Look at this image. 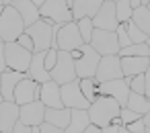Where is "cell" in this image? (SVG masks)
I'll return each instance as SVG.
<instances>
[{
	"label": "cell",
	"instance_id": "20",
	"mask_svg": "<svg viewBox=\"0 0 150 133\" xmlns=\"http://www.w3.org/2000/svg\"><path fill=\"white\" fill-rule=\"evenodd\" d=\"M105 0H74L72 4V17L74 21L80 19H95V15L101 10Z\"/></svg>",
	"mask_w": 150,
	"mask_h": 133
},
{
	"label": "cell",
	"instance_id": "21",
	"mask_svg": "<svg viewBox=\"0 0 150 133\" xmlns=\"http://www.w3.org/2000/svg\"><path fill=\"white\" fill-rule=\"evenodd\" d=\"M121 60V72H123V78H134V76H140L144 74L148 68H150V57H119Z\"/></svg>",
	"mask_w": 150,
	"mask_h": 133
},
{
	"label": "cell",
	"instance_id": "49",
	"mask_svg": "<svg viewBox=\"0 0 150 133\" xmlns=\"http://www.w3.org/2000/svg\"><path fill=\"white\" fill-rule=\"evenodd\" d=\"M119 133H129V131H127L125 127H121V129H119Z\"/></svg>",
	"mask_w": 150,
	"mask_h": 133
},
{
	"label": "cell",
	"instance_id": "51",
	"mask_svg": "<svg viewBox=\"0 0 150 133\" xmlns=\"http://www.w3.org/2000/svg\"><path fill=\"white\" fill-rule=\"evenodd\" d=\"M0 102H4V96H2V90H0Z\"/></svg>",
	"mask_w": 150,
	"mask_h": 133
},
{
	"label": "cell",
	"instance_id": "32",
	"mask_svg": "<svg viewBox=\"0 0 150 133\" xmlns=\"http://www.w3.org/2000/svg\"><path fill=\"white\" fill-rule=\"evenodd\" d=\"M127 80H129V90H132V92L144 94V90H146V78H144V74L134 76V78H127Z\"/></svg>",
	"mask_w": 150,
	"mask_h": 133
},
{
	"label": "cell",
	"instance_id": "16",
	"mask_svg": "<svg viewBox=\"0 0 150 133\" xmlns=\"http://www.w3.org/2000/svg\"><path fill=\"white\" fill-rule=\"evenodd\" d=\"M19 117H21V106L17 102L11 100L0 102V131L2 133H13L15 125L19 123Z\"/></svg>",
	"mask_w": 150,
	"mask_h": 133
},
{
	"label": "cell",
	"instance_id": "43",
	"mask_svg": "<svg viewBox=\"0 0 150 133\" xmlns=\"http://www.w3.org/2000/svg\"><path fill=\"white\" fill-rule=\"evenodd\" d=\"M84 133H101V127H97V125H88V127L84 129Z\"/></svg>",
	"mask_w": 150,
	"mask_h": 133
},
{
	"label": "cell",
	"instance_id": "30",
	"mask_svg": "<svg viewBox=\"0 0 150 133\" xmlns=\"http://www.w3.org/2000/svg\"><path fill=\"white\" fill-rule=\"evenodd\" d=\"M125 31H127V37H129L132 43H146V41H148V35H146L144 31H140V27H138L134 21H129V23L125 25Z\"/></svg>",
	"mask_w": 150,
	"mask_h": 133
},
{
	"label": "cell",
	"instance_id": "6",
	"mask_svg": "<svg viewBox=\"0 0 150 133\" xmlns=\"http://www.w3.org/2000/svg\"><path fill=\"white\" fill-rule=\"evenodd\" d=\"M4 53H6V68L8 70L23 72V74L29 72V66H31V60H33V53L31 51H27L17 41H13V43H6L4 45Z\"/></svg>",
	"mask_w": 150,
	"mask_h": 133
},
{
	"label": "cell",
	"instance_id": "36",
	"mask_svg": "<svg viewBox=\"0 0 150 133\" xmlns=\"http://www.w3.org/2000/svg\"><path fill=\"white\" fill-rule=\"evenodd\" d=\"M17 43L21 45V47H25L27 51H31V53H35V43H33V39H31V35H27V33H23L19 39H17Z\"/></svg>",
	"mask_w": 150,
	"mask_h": 133
},
{
	"label": "cell",
	"instance_id": "23",
	"mask_svg": "<svg viewBox=\"0 0 150 133\" xmlns=\"http://www.w3.org/2000/svg\"><path fill=\"white\" fill-rule=\"evenodd\" d=\"M93 125L91 123V117H88V111H82V108H72V117H70V123L68 127L64 129L66 133H84V129Z\"/></svg>",
	"mask_w": 150,
	"mask_h": 133
},
{
	"label": "cell",
	"instance_id": "28",
	"mask_svg": "<svg viewBox=\"0 0 150 133\" xmlns=\"http://www.w3.org/2000/svg\"><path fill=\"white\" fill-rule=\"evenodd\" d=\"M117 55L119 57H132V55H136V57H148L150 55V49H148L146 43H132V45L119 49Z\"/></svg>",
	"mask_w": 150,
	"mask_h": 133
},
{
	"label": "cell",
	"instance_id": "37",
	"mask_svg": "<svg viewBox=\"0 0 150 133\" xmlns=\"http://www.w3.org/2000/svg\"><path fill=\"white\" fill-rule=\"evenodd\" d=\"M125 129H127L129 133H146V125H144V121H142V119H138V121H134V123L125 125Z\"/></svg>",
	"mask_w": 150,
	"mask_h": 133
},
{
	"label": "cell",
	"instance_id": "14",
	"mask_svg": "<svg viewBox=\"0 0 150 133\" xmlns=\"http://www.w3.org/2000/svg\"><path fill=\"white\" fill-rule=\"evenodd\" d=\"M39 92H41V84H37L35 80H31L27 76L25 80L19 82V86L15 90V102L19 106H23V104H29L33 100H39Z\"/></svg>",
	"mask_w": 150,
	"mask_h": 133
},
{
	"label": "cell",
	"instance_id": "31",
	"mask_svg": "<svg viewBox=\"0 0 150 133\" xmlns=\"http://www.w3.org/2000/svg\"><path fill=\"white\" fill-rule=\"evenodd\" d=\"M76 25H78V31H80V35H82V41L88 45L91 39H93V33H95L93 19H80V21H76Z\"/></svg>",
	"mask_w": 150,
	"mask_h": 133
},
{
	"label": "cell",
	"instance_id": "46",
	"mask_svg": "<svg viewBox=\"0 0 150 133\" xmlns=\"http://www.w3.org/2000/svg\"><path fill=\"white\" fill-rule=\"evenodd\" d=\"M15 2V0H0V4H4V6H11Z\"/></svg>",
	"mask_w": 150,
	"mask_h": 133
},
{
	"label": "cell",
	"instance_id": "25",
	"mask_svg": "<svg viewBox=\"0 0 150 133\" xmlns=\"http://www.w3.org/2000/svg\"><path fill=\"white\" fill-rule=\"evenodd\" d=\"M127 108H132L134 113L138 115H146L150 113V98H146L144 94H136V92H129V98H127Z\"/></svg>",
	"mask_w": 150,
	"mask_h": 133
},
{
	"label": "cell",
	"instance_id": "38",
	"mask_svg": "<svg viewBox=\"0 0 150 133\" xmlns=\"http://www.w3.org/2000/svg\"><path fill=\"white\" fill-rule=\"evenodd\" d=\"M39 131H41V133H66L64 129H60V127H56V125H50V123H43V125L39 127Z\"/></svg>",
	"mask_w": 150,
	"mask_h": 133
},
{
	"label": "cell",
	"instance_id": "19",
	"mask_svg": "<svg viewBox=\"0 0 150 133\" xmlns=\"http://www.w3.org/2000/svg\"><path fill=\"white\" fill-rule=\"evenodd\" d=\"M27 76L31 80H35L37 84H43V82H50L52 80V74L45 68V51H35L33 53V60H31V66H29Z\"/></svg>",
	"mask_w": 150,
	"mask_h": 133
},
{
	"label": "cell",
	"instance_id": "18",
	"mask_svg": "<svg viewBox=\"0 0 150 133\" xmlns=\"http://www.w3.org/2000/svg\"><path fill=\"white\" fill-rule=\"evenodd\" d=\"M25 78H27V74H23V72H13V70H6V72L0 74V90H2L4 100L15 102V90H17L19 82L25 80Z\"/></svg>",
	"mask_w": 150,
	"mask_h": 133
},
{
	"label": "cell",
	"instance_id": "50",
	"mask_svg": "<svg viewBox=\"0 0 150 133\" xmlns=\"http://www.w3.org/2000/svg\"><path fill=\"white\" fill-rule=\"evenodd\" d=\"M66 2H68V6L72 8V4H74V0H66Z\"/></svg>",
	"mask_w": 150,
	"mask_h": 133
},
{
	"label": "cell",
	"instance_id": "15",
	"mask_svg": "<svg viewBox=\"0 0 150 133\" xmlns=\"http://www.w3.org/2000/svg\"><path fill=\"white\" fill-rule=\"evenodd\" d=\"M19 119L29 127H41L45 123V104L41 100H33L29 104H23Z\"/></svg>",
	"mask_w": 150,
	"mask_h": 133
},
{
	"label": "cell",
	"instance_id": "24",
	"mask_svg": "<svg viewBox=\"0 0 150 133\" xmlns=\"http://www.w3.org/2000/svg\"><path fill=\"white\" fill-rule=\"evenodd\" d=\"M70 117H72V108H45V123L50 125H56L60 129H66L68 123H70Z\"/></svg>",
	"mask_w": 150,
	"mask_h": 133
},
{
	"label": "cell",
	"instance_id": "53",
	"mask_svg": "<svg viewBox=\"0 0 150 133\" xmlns=\"http://www.w3.org/2000/svg\"><path fill=\"white\" fill-rule=\"evenodd\" d=\"M105 2H117V0H105Z\"/></svg>",
	"mask_w": 150,
	"mask_h": 133
},
{
	"label": "cell",
	"instance_id": "8",
	"mask_svg": "<svg viewBox=\"0 0 150 133\" xmlns=\"http://www.w3.org/2000/svg\"><path fill=\"white\" fill-rule=\"evenodd\" d=\"M50 74H52V80L58 82L60 86L78 80L76 68H74V60H72L70 51H60L58 49V62H56V66H54V70Z\"/></svg>",
	"mask_w": 150,
	"mask_h": 133
},
{
	"label": "cell",
	"instance_id": "26",
	"mask_svg": "<svg viewBox=\"0 0 150 133\" xmlns=\"http://www.w3.org/2000/svg\"><path fill=\"white\" fill-rule=\"evenodd\" d=\"M132 21L140 27V31H144L148 37H150V10L146 8V6H140V8H136L134 10V17H132Z\"/></svg>",
	"mask_w": 150,
	"mask_h": 133
},
{
	"label": "cell",
	"instance_id": "55",
	"mask_svg": "<svg viewBox=\"0 0 150 133\" xmlns=\"http://www.w3.org/2000/svg\"><path fill=\"white\" fill-rule=\"evenodd\" d=\"M146 8H148V10H150V4H148V6H146Z\"/></svg>",
	"mask_w": 150,
	"mask_h": 133
},
{
	"label": "cell",
	"instance_id": "12",
	"mask_svg": "<svg viewBox=\"0 0 150 133\" xmlns=\"http://www.w3.org/2000/svg\"><path fill=\"white\" fill-rule=\"evenodd\" d=\"M117 78H123L119 55H103L99 62L97 74H95V80L101 84V82H109V80H117Z\"/></svg>",
	"mask_w": 150,
	"mask_h": 133
},
{
	"label": "cell",
	"instance_id": "44",
	"mask_svg": "<svg viewBox=\"0 0 150 133\" xmlns=\"http://www.w3.org/2000/svg\"><path fill=\"white\" fill-rule=\"evenodd\" d=\"M142 121H144V125H146V129H150V113H146V115H142Z\"/></svg>",
	"mask_w": 150,
	"mask_h": 133
},
{
	"label": "cell",
	"instance_id": "35",
	"mask_svg": "<svg viewBox=\"0 0 150 133\" xmlns=\"http://www.w3.org/2000/svg\"><path fill=\"white\" fill-rule=\"evenodd\" d=\"M56 62H58V49H56V47H52V49H47V51H45V68H47V72H52V70H54Z\"/></svg>",
	"mask_w": 150,
	"mask_h": 133
},
{
	"label": "cell",
	"instance_id": "27",
	"mask_svg": "<svg viewBox=\"0 0 150 133\" xmlns=\"http://www.w3.org/2000/svg\"><path fill=\"white\" fill-rule=\"evenodd\" d=\"M115 15H117V21L119 25H127L134 17V8L129 4V0H117L115 2Z\"/></svg>",
	"mask_w": 150,
	"mask_h": 133
},
{
	"label": "cell",
	"instance_id": "1",
	"mask_svg": "<svg viewBox=\"0 0 150 133\" xmlns=\"http://www.w3.org/2000/svg\"><path fill=\"white\" fill-rule=\"evenodd\" d=\"M119 102L113 100L111 96H103L99 94V98L95 102H91V108H88V117H91V123L97 125V127H107L111 125L117 117H119Z\"/></svg>",
	"mask_w": 150,
	"mask_h": 133
},
{
	"label": "cell",
	"instance_id": "45",
	"mask_svg": "<svg viewBox=\"0 0 150 133\" xmlns=\"http://www.w3.org/2000/svg\"><path fill=\"white\" fill-rule=\"evenodd\" d=\"M129 4H132V8L136 10V8H140V6H142V0H129Z\"/></svg>",
	"mask_w": 150,
	"mask_h": 133
},
{
	"label": "cell",
	"instance_id": "41",
	"mask_svg": "<svg viewBox=\"0 0 150 133\" xmlns=\"http://www.w3.org/2000/svg\"><path fill=\"white\" fill-rule=\"evenodd\" d=\"M144 78H146V90H144V96L150 98V68L144 72Z\"/></svg>",
	"mask_w": 150,
	"mask_h": 133
},
{
	"label": "cell",
	"instance_id": "5",
	"mask_svg": "<svg viewBox=\"0 0 150 133\" xmlns=\"http://www.w3.org/2000/svg\"><path fill=\"white\" fill-rule=\"evenodd\" d=\"M39 15L41 19H50L54 25H66L74 21L72 8L68 6L66 0H45L39 8Z\"/></svg>",
	"mask_w": 150,
	"mask_h": 133
},
{
	"label": "cell",
	"instance_id": "13",
	"mask_svg": "<svg viewBox=\"0 0 150 133\" xmlns=\"http://www.w3.org/2000/svg\"><path fill=\"white\" fill-rule=\"evenodd\" d=\"M93 25L95 29H101V31H117L119 21L115 15V2H103L101 10L93 19Z\"/></svg>",
	"mask_w": 150,
	"mask_h": 133
},
{
	"label": "cell",
	"instance_id": "47",
	"mask_svg": "<svg viewBox=\"0 0 150 133\" xmlns=\"http://www.w3.org/2000/svg\"><path fill=\"white\" fill-rule=\"evenodd\" d=\"M150 4V0H142V6H148Z\"/></svg>",
	"mask_w": 150,
	"mask_h": 133
},
{
	"label": "cell",
	"instance_id": "34",
	"mask_svg": "<svg viewBox=\"0 0 150 133\" xmlns=\"http://www.w3.org/2000/svg\"><path fill=\"white\" fill-rule=\"evenodd\" d=\"M117 41H119V49L132 45V41H129V37H127V31H125V25H119V27H117Z\"/></svg>",
	"mask_w": 150,
	"mask_h": 133
},
{
	"label": "cell",
	"instance_id": "17",
	"mask_svg": "<svg viewBox=\"0 0 150 133\" xmlns=\"http://www.w3.org/2000/svg\"><path fill=\"white\" fill-rule=\"evenodd\" d=\"M39 100L45 104V108H62V86L54 80L43 82L41 84V92H39Z\"/></svg>",
	"mask_w": 150,
	"mask_h": 133
},
{
	"label": "cell",
	"instance_id": "3",
	"mask_svg": "<svg viewBox=\"0 0 150 133\" xmlns=\"http://www.w3.org/2000/svg\"><path fill=\"white\" fill-rule=\"evenodd\" d=\"M25 21L21 19L19 10L15 6H6L2 17H0V41L2 43H13L25 33Z\"/></svg>",
	"mask_w": 150,
	"mask_h": 133
},
{
	"label": "cell",
	"instance_id": "9",
	"mask_svg": "<svg viewBox=\"0 0 150 133\" xmlns=\"http://www.w3.org/2000/svg\"><path fill=\"white\" fill-rule=\"evenodd\" d=\"M101 57L103 55H117L119 53V41H117V31H101L95 29L93 39L88 43Z\"/></svg>",
	"mask_w": 150,
	"mask_h": 133
},
{
	"label": "cell",
	"instance_id": "29",
	"mask_svg": "<svg viewBox=\"0 0 150 133\" xmlns=\"http://www.w3.org/2000/svg\"><path fill=\"white\" fill-rule=\"evenodd\" d=\"M80 90H82V94L86 96L88 102H95L99 98V82L95 78H82L80 80Z\"/></svg>",
	"mask_w": 150,
	"mask_h": 133
},
{
	"label": "cell",
	"instance_id": "42",
	"mask_svg": "<svg viewBox=\"0 0 150 133\" xmlns=\"http://www.w3.org/2000/svg\"><path fill=\"white\" fill-rule=\"evenodd\" d=\"M119 129H121L119 125H113V123H111V125L103 127V129H101V133H119Z\"/></svg>",
	"mask_w": 150,
	"mask_h": 133
},
{
	"label": "cell",
	"instance_id": "7",
	"mask_svg": "<svg viewBox=\"0 0 150 133\" xmlns=\"http://www.w3.org/2000/svg\"><path fill=\"white\" fill-rule=\"evenodd\" d=\"M99 62H101V55L91 45L84 43L80 47V57L74 60V68H76L78 80H82V78H95L97 68H99Z\"/></svg>",
	"mask_w": 150,
	"mask_h": 133
},
{
	"label": "cell",
	"instance_id": "2",
	"mask_svg": "<svg viewBox=\"0 0 150 133\" xmlns=\"http://www.w3.org/2000/svg\"><path fill=\"white\" fill-rule=\"evenodd\" d=\"M58 29H60V25H54L50 19H39L35 25L27 27L25 33L31 35V39L35 43V51H47V49L54 47Z\"/></svg>",
	"mask_w": 150,
	"mask_h": 133
},
{
	"label": "cell",
	"instance_id": "56",
	"mask_svg": "<svg viewBox=\"0 0 150 133\" xmlns=\"http://www.w3.org/2000/svg\"><path fill=\"white\" fill-rule=\"evenodd\" d=\"M0 133H2V131H0Z\"/></svg>",
	"mask_w": 150,
	"mask_h": 133
},
{
	"label": "cell",
	"instance_id": "39",
	"mask_svg": "<svg viewBox=\"0 0 150 133\" xmlns=\"http://www.w3.org/2000/svg\"><path fill=\"white\" fill-rule=\"evenodd\" d=\"M4 45H6V43L0 41V74L8 70V68H6V53H4Z\"/></svg>",
	"mask_w": 150,
	"mask_h": 133
},
{
	"label": "cell",
	"instance_id": "11",
	"mask_svg": "<svg viewBox=\"0 0 150 133\" xmlns=\"http://www.w3.org/2000/svg\"><path fill=\"white\" fill-rule=\"evenodd\" d=\"M62 102L66 108H82V111L91 108V102L86 100V96L80 90V80L62 84Z\"/></svg>",
	"mask_w": 150,
	"mask_h": 133
},
{
	"label": "cell",
	"instance_id": "4",
	"mask_svg": "<svg viewBox=\"0 0 150 133\" xmlns=\"http://www.w3.org/2000/svg\"><path fill=\"white\" fill-rule=\"evenodd\" d=\"M82 45H84V41H82V35L78 31L76 21L60 25V29L56 31V41H54L56 49H60V51H74V49H80Z\"/></svg>",
	"mask_w": 150,
	"mask_h": 133
},
{
	"label": "cell",
	"instance_id": "48",
	"mask_svg": "<svg viewBox=\"0 0 150 133\" xmlns=\"http://www.w3.org/2000/svg\"><path fill=\"white\" fill-rule=\"evenodd\" d=\"M31 133H41V131H39V127H33V131H31Z\"/></svg>",
	"mask_w": 150,
	"mask_h": 133
},
{
	"label": "cell",
	"instance_id": "10",
	"mask_svg": "<svg viewBox=\"0 0 150 133\" xmlns=\"http://www.w3.org/2000/svg\"><path fill=\"white\" fill-rule=\"evenodd\" d=\"M129 92H132V90H129V80H127V78H117V80H109V82H101V84H99V94L111 96L113 100L119 102L121 108L127 104Z\"/></svg>",
	"mask_w": 150,
	"mask_h": 133
},
{
	"label": "cell",
	"instance_id": "54",
	"mask_svg": "<svg viewBox=\"0 0 150 133\" xmlns=\"http://www.w3.org/2000/svg\"><path fill=\"white\" fill-rule=\"evenodd\" d=\"M146 133H150V129H146Z\"/></svg>",
	"mask_w": 150,
	"mask_h": 133
},
{
	"label": "cell",
	"instance_id": "52",
	"mask_svg": "<svg viewBox=\"0 0 150 133\" xmlns=\"http://www.w3.org/2000/svg\"><path fill=\"white\" fill-rule=\"evenodd\" d=\"M146 45H148V49H150V37H148V41H146ZM150 57V55H148Z\"/></svg>",
	"mask_w": 150,
	"mask_h": 133
},
{
	"label": "cell",
	"instance_id": "33",
	"mask_svg": "<svg viewBox=\"0 0 150 133\" xmlns=\"http://www.w3.org/2000/svg\"><path fill=\"white\" fill-rule=\"evenodd\" d=\"M119 119H121V125L125 127V125H129V123H134V121H138V119H142V115H138V113H134L132 108H127V106H123V108L119 111Z\"/></svg>",
	"mask_w": 150,
	"mask_h": 133
},
{
	"label": "cell",
	"instance_id": "40",
	"mask_svg": "<svg viewBox=\"0 0 150 133\" xmlns=\"http://www.w3.org/2000/svg\"><path fill=\"white\" fill-rule=\"evenodd\" d=\"M33 131V127H29V125H25L21 119H19V123L15 125V129H13V133H31Z\"/></svg>",
	"mask_w": 150,
	"mask_h": 133
},
{
	"label": "cell",
	"instance_id": "22",
	"mask_svg": "<svg viewBox=\"0 0 150 133\" xmlns=\"http://www.w3.org/2000/svg\"><path fill=\"white\" fill-rule=\"evenodd\" d=\"M11 6H15V8L19 10L21 19L25 21V27H31V25H35V23L41 19L39 8L35 6L33 0H15V2H13Z\"/></svg>",
	"mask_w": 150,
	"mask_h": 133
}]
</instances>
